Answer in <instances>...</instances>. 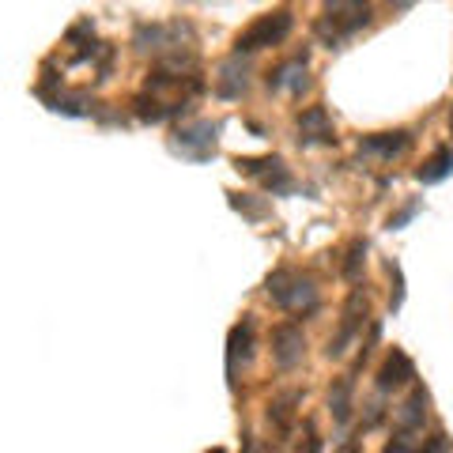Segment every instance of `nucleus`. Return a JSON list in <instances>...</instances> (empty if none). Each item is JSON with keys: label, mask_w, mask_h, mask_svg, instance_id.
<instances>
[{"label": "nucleus", "mask_w": 453, "mask_h": 453, "mask_svg": "<svg viewBox=\"0 0 453 453\" xmlns=\"http://www.w3.org/2000/svg\"><path fill=\"white\" fill-rule=\"evenodd\" d=\"M336 453H359V442H356V438H344V442L336 446Z\"/></svg>", "instance_id": "nucleus-27"}, {"label": "nucleus", "mask_w": 453, "mask_h": 453, "mask_svg": "<svg viewBox=\"0 0 453 453\" xmlns=\"http://www.w3.org/2000/svg\"><path fill=\"white\" fill-rule=\"evenodd\" d=\"M351 393H356V374H344L333 381L329 389V412L336 423H348L351 419Z\"/></svg>", "instance_id": "nucleus-15"}, {"label": "nucleus", "mask_w": 453, "mask_h": 453, "mask_svg": "<svg viewBox=\"0 0 453 453\" xmlns=\"http://www.w3.org/2000/svg\"><path fill=\"white\" fill-rule=\"evenodd\" d=\"M366 310H371V303H366V291H351L348 295V303H344V314H340V329H336V336L329 340V348H325V356L329 359H340L344 351L351 348V340L359 336V329H363V321H366Z\"/></svg>", "instance_id": "nucleus-5"}, {"label": "nucleus", "mask_w": 453, "mask_h": 453, "mask_svg": "<svg viewBox=\"0 0 453 453\" xmlns=\"http://www.w3.org/2000/svg\"><path fill=\"white\" fill-rule=\"evenodd\" d=\"M83 35H91V19H83V23H76L73 31H68V42H80Z\"/></svg>", "instance_id": "nucleus-26"}, {"label": "nucleus", "mask_w": 453, "mask_h": 453, "mask_svg": "<svg viewBox=\"0 0 453 453\" xmlns=\"http://www.w3.org/2000/svg\"><path fill=\"white\" fill-rule=\"evenodd\" d=\"M133 113H136L140 121H148V125H159V121H166V118H174L170 103H163V98H155V95H148V91H140V95L133 98Z\"/></svg>", "instance_id": "nucleus-16"}, {"label": "nucleus", "mask_w": 453, "mask_h": 453, "mask_svg": "<svg viewBox=\"0 0 453 453\" xmlns=\"http://www.w3.org/2000/svg\"><path fill=\"white\" fill-rule=\"evenodd\" d=\"M408 144H412V133L408 129H393V133H371L359 140V151L363 155H374V159H396L404 155Z\"/></svg>", "instance_id": "nucleus-12"}, {"label": "nucleus", "mask_w": 453, "mask_h": 453, "mask_svg": "<svg viewBox=\"0 0 453 453\" xmlns=\"http://www.w3.org/2000/svg\"><path fill=\"white\" fill-rule=\"evenodd\" d=\"M389 276L396 280V291H393L389 306H393V310H401V306H404V276H401V265H389Z\"/></svg>", "instance_id": "nucleus-23"}, {"label": "nucleus", "mask_w": 453, "mask_h": 453, "mask_svg": "<svg viewBox=\"0 0 453 453\" xmlns=\"http://www.w3.org/2000/svg\"><path fill=\"white\" fill-rule=\"evenodd\" d=\"M216 140H219V121H189L174 133L170 144H174V151L186 155V159L204 163L208 155L216 151Z\"/></svg>", "instance_id": "nucleus-6"}, {"label": "nucleus", "mask_w": 453, "mask_h": 453, "mask_svg": "<svg viewBox=\"0 0 453 453\" xmlns=\"http://www.w3.org/2000/svg\"><path fill=\"white\" fill-rule=\"evenodd\" d=\"M453 174V148H434L431 159L416 170V178L423 186H438V181H446Z\"/></svg>", "instance_id": "nucleus-14"}, {"label": "nucleus", "mask_w": 453, "mask_h": 453, "mask_svg": "<svg viewBox=\"0 0 453 453\" xmlns=\"http://www.w3.org/2000/svg\"><path fill=\"white\" fill-rule=\"evenodd\" d=\"M246 83H250V68L242 57H226V61L216 68V95L219 98H238L246 91Z\"/></svg>", "instance_id": "nucleus-13"}, {"label": "nucleus", "mask_w": 453, "mask_h": 453, "mask_svg": "<svg viewBox=\"0 0 453 453\" xmlns=\"http://www.w3.org/2000/svg\"><path fill=\"white\" fill-rule=\"evenodd\" d=\"M253 351V318H242L226 336V386L238 389V366L250 363Z\"/></svg>", "instance_id": "nucleus-8"}, {"label": "nucleus", "mask_w": 453, "mask_h": 453, "mask_svg": "<svg viewBox=\"0 0 453 453\" xmlns=\"http://www.w3.org/2000/svg\"><path fill=\"white\" fill-rule=\"evenodd\" d=\"M363 261H366V242H351L348 253H344V280L356 283L359 273H363Z\"/></svg>", "instance_id": "nucleus-20"}, {"label": "nucleus", "mask_w": 453, "mask_h": 453, "mask_svg": "<svg viewBox=\"0 0 453 453\" xmlns=\"http://www.w3.org/2000/svg\"><path fill=\"white\" fill-rule=\"evenodd\" d=\"M261 186L273 193V196H283V193L295 189V178H291V170H288V163H283L280 155H273V166L261 174Z\"/></svg>", "instance_id": "nucleus-17"}, {"label": "nucleus", "mask_w": 453, "mask_h": 453, "mask_svg": "<svg viewBox=\"0 0 453 453\" xmlns=\"http://www.w3.org/2000/svg\"><path fill=\"white\" fill-rule=\"evenodd\" d=\"M91 106V98L83 95V91H73V95H53L50 98V110H57V113H68V118H83V113H91L88 110Z\"/></svg>", "instance_id": "nucleus-18"}, {"label": "nucleus", "mask_w": 453, "mask_h": 453, "mask_svg": "<svg viewBox=\"0 0 453 453\" xmlns=\"http://www.w3.org/2000/svg\"><path fill=\"white\" fill-rule=\"evenodd\" d=\"M303 356H306V336H303L299 325L295 321L276 325L273 329V359H276L280 371H295V366L303 363Z\"/></svg>", "instance_id": "nucleus-7"}, {"label": "nucleus", "mask_w": 453, "mask_h": 453, "mask_svg": "<svg viewBox=\"0 0 453 453\" xmlns=\"http://www.w3.org/2000/svg\"><path fill=\"white\" fill-rule=\"evenodd\" d=\"M423 419H427V389L412 386V393H408L401 401V408H396V431H393L389 453H412L416 434L423 431Z\"/></svg>", "instance_id": "nucleus-4"}, {"label": "nucleus", "mask_w": 453, "mask_h": 453, "mask_svg": "<svg viewBox=\"0 0 453 453\" xmlns=\"http://www.w3.org/2000/svg\"><path fill=\"white\" fill-rule=\"evenodd\" d=\"M242 453H273V446H265L261 438H253V434H246V442H242Z\"/></svg>", "instance_id": "nucleus-25"}, {"label": "nucleus", "mask_w": 453, "mask_h": 453, "mask_svg": "<svg viewBox=\"0 0 453 453\" xmlns=\"http://www.w3.org/2000/svg\"><path fill=\"white\" fill-rule=\"evenodd\" d=\"M423 204L419 201H412V204H408V208H401V211H396V216H389V231H401V226L408 223V219H412L416 216V211H419Z\"/></svg>", "instance_id": "nucleus-24"}, {"label": "nucleus", "mask_w": 453, "mask_h": 453, "mask_svg": "<svg viewBox=\"0 0 453 453\" xmlns=\"http://www.w3.org/2000/svg\"><path fill=\"white\" fill-rule=\"evenodd\" d=\"M371 19H374L371 4H325L314 31L329 50H340V42L363 31V27H371Z\"/></svg>", "instance_id": "nucleus-1"}, {"label": "nucleus", "mask_w": 453, "mask_h": 453, "mask_svg": "<svg viewBox=\"0 0 453 453\" xmlns=\"http://www.w3.org/2000/svg\"><path fill=\"white\" fill-rule=\"evenodd\" d=\"M412 453H449V438H446L442 431H434L427 442H423L419 449H412Z\"/></svg>", "instance_id": "nucleus-22"}, {"label": "nucleus", "mask_w": 453, "mask_h": 453, "mask_svg": "<svg viewBox=\"0 0 453 453\" xmlns=\"http://www.w3.org/2000/svg\"><path fill=\"white\" fill-rule=\"evenodd\" d=\"M265 291H268V299H273L276 306L291 310V314L314 310V303H318L314 280H310V276H299L295 268H276V273L265 280Z\"/></svg>", "instance_id": "nucleus-3"}, {"label": "nucleus", "mask_w": 453, "mask_h": 453, "mask_svg": "<svg viewBox=\"0 0 453 453\" xmlns=\"http://www.w3.org/2000/svg\"><path fill=\"white\" fill-rule=\"evenodd\" d=\"M226 201H231L234 211H242L246 219H265L268 216V204L265 201H253V196H246V193H226Z\"/></svg>", "instance_id": "nucleus-19"}, {"label": "nucleus", "mask_w": 453, "mask_h": 453, "mask_svg": "<svg viewBox=\"0 0 453 453\" xmlns=\"http://www.w3.org/2000/svg\"><path fill=\"white\" fill-rule=\"evenodd\" d=\"M310 65H306V53L291 57V61L276 65L273 73H268V91H291V95H303L310 88Z\"/></svg>", "instance_id": "nucleus-9"}, {"label": "nucleus", "mask_w": 453, "mask_h": 453, "mask_svg": "<svg viewBox=\"0 0 453 453\" xmlns=\"http://www.w3.org/2000/svg\"><path fill=\"white\" fill-rule=\"evenodd\" d=\"M291 27H295L291 8H273V12H265V16H257L242 35L234 38V57L257 53V50H265V46H280V42L291 35Z\"/></svg>", "instance_id": "nucleus-2"}, {"label": "nucleus", "mask_w": 453, "mask_h": 453, "mask_svg": "<svg viewBox=\"0 0 453 453\" xmlns=\"http://www.w3.org/2000/svg\"><path fill=\"white\" fill-rule=\"evenodd\" d=\"M303 396L299 393H288V396H280V401L268 404V419L280 423V427H288V419H291V404H299Z\"/></svg>", "instance_id": "nucleus-21"}, {"label": "nucleus", "mask_w": 453, "mask_h": 453, "mask_svg": "<svg viewBox=\"0 0 453 453\" xmlns=\"http://www.w3.org/2000/svg\"><path fill=\"white\" fill-rule=\"evenodd\" d=\"M449 125H453V113H449Z\"/></svg>", "instance_id": "nucleus-29"}, {"label": "nucleus", "mask_w": 453, "mask_h": 453, "mask_svg": "<svg viewBox=\"0 0 453 453\" xmlns=\"http://www.w3.org/2000/svg\"><path fill=\"white\" fill-rule=\"evenodd\" d=\"M412 378H416V366H412V359H408V351L404 348H389L386 363L378 366V389L389 393L396 386H408Z\"/></svg>", "instance_id": "nucleus-11"}, {"label": "nucleus", "mask_w": 453, "mask_h": 453, "mask_svg": "<svg viewBox=\"0 0 453 453\" xmlns=\"http://www.w3.org/2000/svg\"><path fill=\"white\" fill-rule=\"evenodd\" d=\"M299 144H336V129L325 106H306L299 113Z\"/></svg>", "instance_id": "nucleus-10"}, {"label": "nucleus", "mask_w": 453, "mask_h": 453, "mask_svg": "<svg viewBox=\"0 0 453 453\" xmlns=\"http://www.w3.org/2000/svg\"><path fill=\"white\" fill-rule=\"evenodd\" d=\"M208 453H226V449H219V446H216V449H208Z\"/></svg>", "instance_id": "nucleus-28"}]
</instances>
